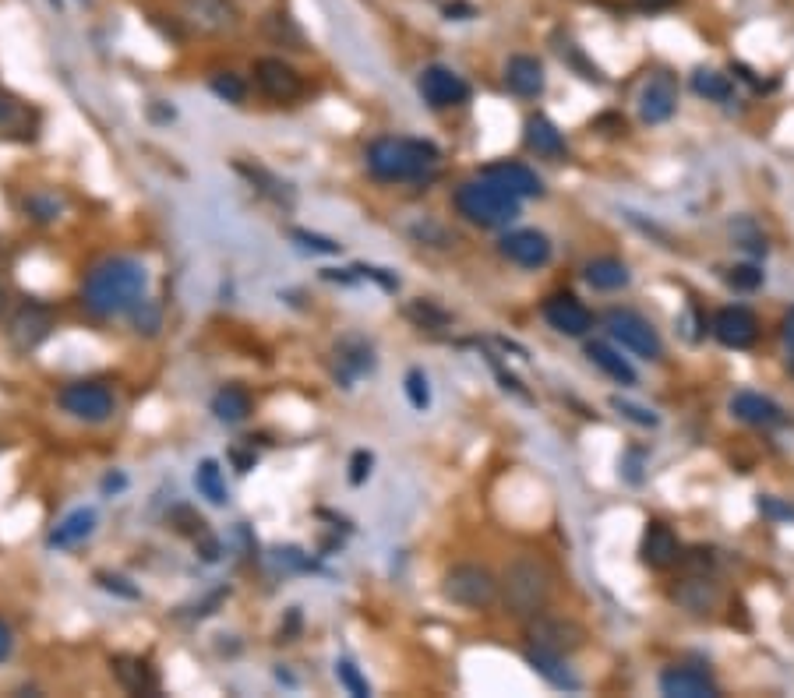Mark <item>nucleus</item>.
Returning <instances> with one entry per match:
<instances>
[{
    "label": "nucleus",
    "instance_id": "obj_1",
    "mask_svg": "<svg viewBox=\"0 0 794 698\" xmlns=\"http://www.w3.org/2000/svg\"><path fill=\"white\" fill-rule=\"evenodd\" d=\"M145 286H149L145 265H138L135 258H106L85 275L82 307L96 318L131 314L138 300H145Z\"/></svg>",
    "mask_w": 794,
    "mask_h": 698
},
{
    "label": "nucleus",
    "instance_id": "obj_2",
    "mask_svg": "<svg viewBox=\"0 0 794 698\" xmlns=\"http://www.w3.org/2000/svg\"><path fill=\"white\" fill-rule=\"evenodd\" d=\"M551 589H555V572L537 554H519L505 568L502 582H498V596H502L505 614L519 617V621L540 614L547 607V600H551Z\"/></svg>",
    "mask_w": 794,
    "mask_h": 698
},
{
    "label": "nucleus",
    "instance_id": "obj_3",
    "mask_svg": "<svg viewBox=\"0 0 794 698\" xmlns=\"http://www.w3.org/2000/svg\"><path fill=\"white\" fill-rule=\"evenodd\" d=\"M442 152L420 138H378L368 149V170L385 184H406L435 173Z\"/></svg>",
    "mask_w": 794,
    "mask_h": 698
},
{
    "label": "nucleus",
    "instance_id": "obj_4",
    "mask_svg": "<svg viewBox=\"0 0 794 698\" xmlns=\"http://www.w3.org/2000/svg\"><path fill=\"white\" fill-rule=\"evenodd\" d=\"M519 205L523 198H516L512 191H505L502 184H495L491 177L480 173L477 180H466L456 191V208L459 216L470 219L473 226H484V230H498V226H509L519 216Z\"/></svg>",
    "mask_w": 794,
    "mask_h": 698
},
{
    "label": "nucleus",
    "instance_id": "obj_5",
    "mask_svg": "<svg viewBox=\"0 0 794 698\" xmlns=\"http://www.w3.org/2000/svg\"><path fill=\"white\" fill-rule=\"evenodd\" d=\"M177 22L209 39L237 36L244 15L233 0H177Z\"/></svg>",
    "mask_w": 794,
    "mask_h": 698
},
{
    "label": "nucleus",
    "instance_id": "obj_6",
    "mask_svg": "<svg viewBox=\"0 0 794 698\" xmlns=\"http://www.w3.org/2000/svg\"><path fill=\"white\" fill-rule=\"evenodd\" d=\"M523 635H526V646L540 649V653H551V656H569L572 649H579L586 639V632L576 621L558 617V614H547V607L540 610V614L526 617Z\"/></svg>",
    "mask_w": 794,
    "mask_h": 698
},
{
    "label": "nucleus",
    "instance_id": "obj_7",
    "mask_svg": "<svg viewBox=\"0 0 794 698\" xmlns=\"http://www.w3.org/2000/svg\"><path fill=\"white\" fill-rule=\"evenodd\" d=\"M445 596L459 607L484 610L498 600V579L484 565H456L445 575Z\"/></svg>",
    "mask_w": 794,
    "mask_h": 698
},
{
    "label": "nucleus",
    "instance_id": "obj_8",
    "mask_svg": "<svg viewBox=\"0 0 794 698\" xmlns=\"http://www.w3.org/2000/svg\"><path fill=\"white\" fill-rule=\"evenodd\" d=\"M60 409L75 420H85V424H106L113 416V392L99 381H71V385L60 388L57 395Z\"/></svg>",
    "mask_w": 794,
    "mask_h": 698
},
{
    "label": "nucleus",
    "instance_id": "obj_9",
    "mask_svg": "<svg viewBox=\"0 0 794 698\" xmlns=\"http://www.w3.org/2000/svg\"><path fill=\"white\" fill-rule=\"evenodd\" d=\"M607 328H611V335H615L629 353H636V357H643V360L664 357V342H660L657 328L646 318H639L636 311H611L607 314Z\"/></svg>",
    "mask_w": 794,
    "mask_h": 698
},
{
    "label": "nucleus",
    "instance_id": "obj_10",
    "mask_svg": "<svg viewBox=\"0 0 794 698\" xmlns=\"http://www.w3.org/2000/svg\"><path fill=\"white\" fill-rule=\"evenodd\" d=\"M53 332V311L39 300H25L8 321V342L18 353H32L39 349Z\"/></svg>",
    "mask_w": 794,
    "mask_h": 698
},
{
    "label": "nucleus",
    "instance_id": "obj_11",
    "mask_svg": "<svg viewBox=\"0 0 794 698\" xmlns=\"http://www.w3.org/2000/svg\"><path fill=\"white\" fill-rule=\"evenodd\" d=\"M417 92L431 110H449V106H463L470 99V85L452 71V67H424L417 78Z\"/></svg>",
    "mask_w": 794,
    "mask_h": 698
},
{
    "label": "nucleus",
    "instance_id": "obj_12",
    "mask_svg": "<svg viewBox=\"0 0 794 698\" xmlns=\"http://www.w3.org/2000/svg\"><path fill=\"white\" fill-rule=\"evenodd\" d=\"M255 82L262 89V96H269L272 103H293V99L304 96V78L283 57L255 60Z\"/></svg>",
    "mask_w": 794,
    "mask_h": 698
},
{
    "label": "nucleus",
    "instance_id": "obj_13",
    "mask_svg": "<svg viewBox=\"0 0 794 698\" xmlns=\"http://www.w3.org/2000/svg\"><path fill=\"white\" fill-rule=\"evenodd\" d=\"M713 335L731 349H749L759 339V321L749 307H724L713 318Z\"/></svg>",
    "mask_w": 794,
    "mask_h": 698
},
{
    "label": "nucleus",
    "instance_id": "obj_14",
    "mask_svg": "<svg viewBox=\"0 0 794 698\" xmlns=\"http://www.w3.org/2000/svg\"><path fill=\"white\" fill-rule=\"evenodd\" d=\"M498 251L519 268H540L551 261V240L537 230H516V233H505Z\"/></svg>",
    "mask_w": 794,
    "mask_h": 698
},
{
    "label": "nucleus",
    "instance_id": "obj_15",
    "mask_svg": "<svg viewBox=\"0 0 794 698\" xmlns=\"http://www.w3.org/2000/svg\"><path fill=\"white\" fill-rule=\"evenodd\" d=\"M639 557H643L646 568L664 572V568H675L678 561H682V543H678V536L671 533V526H664V522H650L646 533H643Z\"/></svg>",
    "mask_w": 794,
    "mask_h": 698
},
{
    "label": "nucleus",
    "instance_id": "obj_16",
    "mask_svg": "<svg viewBox=\"0 0 794 698\" xmlns=\"http://www.w3.org/2000/svg\"><path fill=\"white\" fill-rule=\"evenodd\" d=\"M678 106V85L671 75H653L650 82H646L643 96H639V117L646 120V124H664V120H671V113H675Z\"/></svg>",
    "mask_w": 794,
    "mask_h": 698
},
{
    "label": "nucleus",
    "instance_id": "obj_17",
    "mask_svg": "<svg viewBox=\"0 0 794 698\" xmlns=\"http://www.w3.org/2000/svg\"><path fill=\"white\" fill-rule=\"evenodd\" d=\"M544 318H547V325L555 328V332L572 335V339H579V335H586L593 328V314L586 311L576 297H569V293H558V297L547 300Z\"/></svg>",
    "mask_w": 794,
    "mask_h": 698
},
{
    "label": "nucleus",
    "instance_id": "obj_18",
    "mask_svg": "<svg viewBox=\"0 0 794 698\" xmlns=\"http://www.w3.org/2000/svg\"><path fill=\"white\" fill-rule=\"evenodd\" d=\"M660 691L671 698H713L720 695V688L713 684V677L706 670L696 667H671L660 674Z\"/></svg>",
    "mask_w": 794,
    "mask_h": 698
},
{
    "label": "nucleus",
    "instance_id": "obj_19",
    "mask_svg": "<svg viewBox=\"0 0 794 698\" xmlns=\"http://www.w3.org/2000/svg\"><path fill=\"white\" fill-rule=\"evenodd\" d=\"M110 670L120 681V688L131 691V695H156L159 691V674L152 670L149 660H142V656L117 653L110 660Z\"/></svg>",
    "mask_w": 794,
    "mask_h": 698
},
{
    "label": "nucleus",
    "instance_id": "obj_20",
    "mask_svg": "<svg viewBox=\"0 0 794 698\" xmlns=\"http://www.w3.org/2000/svg\"><path fill=\"white\" fill-rule=\"evenodd\" d=\"M671 600H675L682 610H689V614L706 617V614L717 610L720 586L713 579H706V575H689V579H682L675 589H671Z\"/></svg>",
    "mask_w": 794,
    "mask_h": 698
},
{
    "label": "nucleus",
    "instance_id": "obj_21",
    "mask_svg": "<svg viewBox=\"0 0 794 698\" xmlns=\"http://www.w3.org/2000/svg\"><path fill=\"white\" fill-rule=\"evenodd\" d=\"M505 85H509L516 96L537 99L544 92V67L530 53H516V57L505 64Z\"/></svg>",
    "mask_w": 794,
    "mask_h": 698
},
{
    "label": "nucleus",
    "instance_id": "obj_22",
    "mask_svg": "<svg viewBox=\"0 0 794 698\" xmlns=\"http://www.w3.org/2000/svg\"><path fill=\"white\" fill-rule=\"evenodd\" d=\"M731 413H735L738 420H745V424H752V427H777V424H784V409H780L773 399H766V395H759V392H738L735 399H731Z\"/></svg>",
    "mask_w": 794,
    "mask_h": 698
},
{
    "label": "nucleus",
    "instance_id": "obj_23",
    "mask_svg": "<svg viewBox=\"0 0 794 698\" xmlns=\"http://www.w3.org/2000/svg\"><path fill=\"white\" fill-rule=\"evenodd\" d=\"M484 177H491L495 184H502L505 191H512L516 198H537V194H544L540 177L523 163H491L484 170Z\"/></svg>",
    "mask_w": 794,
    "mask_h": 698
},
{
    "label": "nucleus",
    "instance_id": "obj_24",
    "mask_svg": "<svg viewBox=\"0 0 794 698\" xmlns=\"http://www.w3.org/2000/svg\"><path fill=\"white\" fill-rule=\"evenodd\" d=\"M92 529H96V508H75V512L64 515V519L57 522V529L46 536V543H50V547H57V550L78 547V543L89 540Z\"/></svg>",
    "mask_w": 794,
    "mask_h": 698
},
{
    "label": "nucleus",
    "instance_id": "obj_25",
    "mask_svg": "<svg viewBox=\"0 0 794 698\" xmlns=\"http://www.w3.org/2000/svg\"><path fill=\"white\" fill-rule=\"evenodd\" d=\"M526 149L537 152L544 159H562L565 156V138L547 117H530L526 120Z\"/></svg>",
    "mask_w": 794,
    "mask_h": 698
},
{
    "label": "nucleus",
    "instance_id": "obj_26",
    "mask_svg": "<svg viewBox=\"0 0 794 698\" xmlns=\"http://www.w3.org/2000/svg\"><path fill=\"white\" fill-rule=\"evenodd\" d=\"M36 113L29 110L25 103H18V99H8L0 96V134L4 138H32L36 134Z\"/></svg>",
    "mask_w": 794,
    "mask_h": 698
},
{
    "label": "nucleus",
    "instance_id": "obj_27",
    "mask_svg": "<svg viewBox=\"0 0 794 698\" xmlns=\"http://www.w3.org/2000/svg\"><path fill=\"white\" fill-rule=\"evenodd\" d=\"M212 413H216V420H223V424H244L251 416V395L237 385L219 388V392L212 395Z\"/></svg>",
    "mask_w": 794,
    "mask_h": 698
},
{
    "label": "nucleus",
    "instance_id": "obj_28",
    "mask_svg": "<svg viewBox=\"0 0 794 698\" xmlns=\"http://www.w3.org/2000/svg\"><path fill=\"white\" fill-rule=\"evenodd\" d=\"M586 357H590L607 378H615L618 385H636V371H632V364L618 353V349L607 346V342H590V346H586Z\"/></svg>",
    "mask_w": 794,
    "mask_h": 698
},
{
    "label": "nucleus",
    "instance_id": "obj_29",
    "mask_svg": "<svg viewBox=\"0 0 794 698\" xmlns=\"http://www.w3.org/2000/svg\"><path fill=\"white\" fill-rule=\"evenodd\" d=\"M583 275L593 290H604V293L629 286V268H625L618 258H593L590 265L583 268Z\"/></svg>",
    "mask_w": 794,
    "mask_h": 698
},
{
    "label": "nucleus",
    "instance_id": "obj_30",
    "mask_svg": "<svg viewBox=\"0 0 794 698\" xmlns=\"http://www.w3.org/2000/svg\"><path fill=\"white\" fill-rule=\"evenodd\" d=\"M195 487L209 505L223 508L230 501V491H226V480H223V469H219L216 459H202L195 469Z\"/></svg>",
    "mask_w": 794,
    "mask_h": 698
},
{
    "label": "nucleus",
    "instance_id": "obj_31",
    "mask_svg": "<svg viewBox=\"0 0 794 698\" xmlns=\"http://www.w3.org/2000/svg\"><path fill=\"white\" fill-rule=\"evenodd\" d=\"M692 89L696 96L710 99V103H727V99H735V82L720 71H710V67H699L696 75H692Z\"/></svg>",
    "mask_w": 794,
    "mask_h": 698
},
{
    "label": "nucleus",
    "instance_id": "obj_32",
    "mask_svg": "<svg viewBox=\"0 0 794 698\" xmlns=\"http://www.w3.org/2000/svg\"><path fill=\"white\" fill-rule=\"evenodd\" d=\"M262 29H265V36L272 39V43H279V46H290V50H308V39H304V32H300V25L293 22L290 15H269L262 22Z\"/></svg>",
    "mask_w": 794,
    "mask_h": 698
},
{
    "label": "nucleus",
    "instance_id": "obj_33",
    "mask_svg": "<svg viewBox=\"0 0 794 698\" xmlns=\"http://www.w3.org/2000/svg\"><path fill=\"white\" fill-rule=\"evenodd\" d=\"M336 357H339V364L346 367V381L357 378V374H364V371H371V367H375V357H371V346H364V342H357V339H346L343 346L336 349Z\"/></svg>",
    "mask_w": 794,
    "mask_h": 698
},
{
    "label": "nucleus",
    "instance_id": "obj_34",
    "mask_svg": "<svg viewBox=\"0 0 794 698\" xmlns=\"http://www.w3.org/2000/svg\"><path fill=\"white\" fill-rule=\"evenodd\" d=\"M526 660H530V667L537 670V674H544L547 681L558 684V688H576V681H572L565 670H558V667H562V663H558L562 656H551V653H540V649H530V653H526Z\"/></svg>",
    "mask_w": 794,
    "mask_h": 698
},
{
    "label": "nucleus",
    "instance_id": "obj_35",
    "mask_svg": "<svg viewBox=\"0 0 794 698\" xmlns=\"http://www.w3.org/2000/svg\"><path fill=\"white\" fill-rule=\"evenodd\" d=\"M209 89L216 92L219 99H226V103H244L248 99V85H244V78L233 75V71H219V75H212Z\"/></svg>",
    "mask_w": 794,
    "mask_h": 698
},
{
    "label": "nucleus",
    "instance_id": "obj_36",
    "mask_svg": "<svg viewBox=\"0 0 794 698\" xmlns=\"http://www.w3.org/2000/svg\"><path fill=\"white\" fill-rule=\"evenodd\" d=\"M237 170L244 173V177H251V184H265L262 191L269 194L272 201H279V205H283V201H286V205H290V201H293V194L286 191V184H279L276 177H269V173H265V170H258V166H255V170H251V166H244V163H240Z\"/></svg>",
    "mask_w": 794,
    "mask_h": 698
},
{
    "label": "nucleus",
    "instance_id": "obj_37",
    "mask_svg": "<svg viewBox=\"0 0 794 698\" xmlns=\"http://www.w3.org/2000/svg\"><path fill=\"white\" fill-rule=\"evenodd\" d=\"M336 677H339V684H343L350 695H357V698H368L371 695V684L360 677V670L353 667L350 660H336Z\"/></svg>",
    "mask_w": 794,
    "mask_h": 698
},
{
    "label": "nucleus",
    "instance_id": "obj_38",
    "mask_svg": "<svg viewBox=\"0 0 794 698\" xmlns=\"http://www.w3.org/2000/svg\"><path fill=\"white\" fill-rule=\"evenodd\" d=\"M406 318L413 321V325H420V328H442V325H449V318H445L438 307H431L427 300H417V304H410L406 307Z\"/></svg>",
    "mask_w": 794,
    "mask_h": 698
},
{
    "label": "nucleus",
    "instance_id": "obj_39",
    "mask_svg": "<svg viewBox=\"0 0 794 698\" xmlns=\"http://www.w3.org/2000/svg\"><path fill=\"white\" fill-rule=\"evenodd\" d=\"M406 399H410V406L420 409V413H424V409L431 406V388H427L424 371H410V374H406Z\"/></svg>",
    "mask_w": 794,
    "mask_h": 698
},
{
    "label": "nucleus",
    "instance_id": "obj_40",
    "mask_svg": "<svg viewBox=\"0 0 794 698\" xmlns=\"http://www.w3.org/2000/svg\"><path fill=\"white\" fill-rule=\"evenodd\" d=\"M611 409H618L622 416H629L632 424H639V427H657L660 424L657 413H650V409H643V406H636V402L622 399V395H615V399H611Z\"/></svg>",
    "mask_w": 794,
    "mask_h": 698
},
{
    "label": "nucleus",
    "instance_id": "obj_41",
    "mask_svg": "<svg viewBox=\"0 0 794 698\" xmlns=\"http://www.w3.org/2000/svg\"><path fill=\"white\" fill-rule=\"evenodd\" d=\"M727 283L735 286V290H759L763 286V272L756 265H735L727 272Z\"/></svg>",
    "mask_w": 794,
    "mask_h": 698
},
{
    "label": "nucleus",
    "instance_id": "obj_42",
    "mask_svg": "<svg viewBox=\"0 0 794 698\" xmlns=\"http://www.w3.org/2000/svg\"><path fill=\"white\" fill-rule=\"evenodd\" d=\"M290 237L300 240V247H308V251H318V254L343 251V244H336V240H329V237H318V233H308V230H290Z\"/></svg>",
    "mask_w": 794,
    "mask_h": 698
},
{
    "label": "nucleus",
    "instance_id": "obj_43",
    "mask_svg": "<svg viewBox=\"0 0 794 698\" xmlns=\"http://www.w3.org/2000/svg\"><path fill=\"white\" fill-rule=\"evenodd\" d=\"M131 318H135V328L145 335H156L159 332V311L149 304V300H138L135 311H131Z\"/></svg>",
    "mask_w": 794,
    "mask_h": 698
},
{
    "label": "nucleus",
    "instance_id": "obj_44",
    "mask_svg": "<svg viewBox=\"0 0 794 698\" xmlns=\"http://www.w3.org/2000/svg\"><path fill=\"white\" fill-rule=\"evenodd\" d=\"M558 53H562V60H569L572 67H579V71H583V78H586V82H604V78H600V71H597V67H590V64H586V60H583V53H579L572 43L558 46Z\"/></svg>",
    "mask_w": 794,
    "mask_h": 698
},
{
    "label": "nucleus",
    "instance_id": "obj_45",
    "mask_svg": "<svg viewBox=\"0 0 794 698\" xmlns=\"http://www.w3.org/2000/svg\"><path fill=\"white\" fill-rule=\"evenodd\" d=\"M96 579H99V586H103V589H110V593H117V596H124V600H138V596H142L135 586H128V579H120V575L99 572Z\"/></svg>",
    "mask_w": 794,
    "mask_h": 698
},
{
    "label": "nucleus",
    "instance_id": "obj_46",
    "mask_svg": "<svg viewBox=\"0 0 794 698\" xmlns=\"http://www.w3.org/2000/svg\"><path fill=\"white\" fill-rule=\"evenodd\" d=\"M25 212H36L39 223H50V219H57L60 205L57 201H46V198H25Z\"/></svg>",
    "mask_w": 794,
    "mask_h": 698
},
{
    "label": "nucleus",
    "instance_id": "obj_47",
    "mask_svg": "<svg viewBox=\"0 0 794 698\" xmlns=\"http://www.w3.org/2000/svg\"><path fill=\"white\" fill-rule=\"evenodd\" d=\"M371 452H357L353 455V462H350V483L353 487H360V483L368 480V473H371Z\"/></svg>",
    "mask_w": 794,
    "mask_h": 698
},
{
    "label": "nucleus",
    "instance_id": "obj_48",
    "mask_svg": "<svg viewBox=\"0 0 794 698\" xmlns=\"http://www.w3.org/2000/svg\"><path fill=\"white\" fill-rule=\"evenodd\" d=\"M759 512L770 515V519H794V505H780L777 498H759Z\"/></svg>",
    "mask_w": 794,
    "mask_h": 698
},
{
    "label": "nucleus",
    "instance_id": "obj_49",
    "mask_svg": "<svg viewBox=\"0 0 794 698\" xmlns=\"http://www.w3.org/2000/svg\"><path fill=\"white\" fill-rule=\"evenodd\" d=\"M11 653H15V632H11V624L0 617V663H8Z\"/></svg>",
    "mask_w": 794,
    "mask_h": 698
},
{
    "label": "nucleus",
    "instance_id": "obj_50",
    "mask_svg": "<svg viewBox=\"0 0 794 698\" xmlns=\"http://www.w3.org/2000/svg\"><path fill=\"white\" fill-rule=\"evenodd\" d=\"M784 342H787V349H791V374H794V307L784 318Z\"/></svg>",
    "mask_w": 794,
    "mask_h": 698
},
{
    "label": "nucleus",
    "instance_id": "obj_51",
    "mask_svg": "<svg viewBox=\"0 0 794 698\" xmlns=\"http://www.w3.org/2000/svg\"><path fill=\"white\" fill-rule=\"evenodd\" d=\"M230 455H233V462H237L240 473H248V469L255 466V459H251V455H244V452H230Z\"/></svg>",
    "mask_w": 794,
    "mask_h": 698
},
{
    "label": "nucleus",
    "instance_id": "obj_52",
    "mask_svg": "<svg viewBox=\"0 0 794 698\" xmlns=\"http://www.w3.org/2000/svg\"><path fill=\"white\" fill-rule=\"evenodd\" d=\"M8 311V290H4V286H0V314Z\"/></svg>",
    "mask_w": 794,
    "mask_h": 698
},
{
    "label": "nucleus",
    "instance_id": "obj_53",
    "mask_svg": "<svg viewBox=\"0 0 794 698\" xmlns=\"http://www.w3.org/2000/svg\"><path fill=\"white\" fill-rule=\"evenodd\" d=\"M650 4H664V0H650Z\"/></svg>",
    "mask_w": 794,
    "mask_h": 698
}]
</instances>
